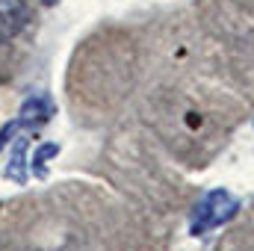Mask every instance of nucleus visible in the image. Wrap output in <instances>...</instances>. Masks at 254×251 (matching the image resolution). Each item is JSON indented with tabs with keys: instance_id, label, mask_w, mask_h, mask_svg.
Masks as SVG:
<instances>
[{
	"instance_id": "3",
	"label": "nucleus",
	"mask_w": 254,
	"mask_h": 251,
	"mask_svg": "<svg viewBox=\"0 0 254 251\" xmlns=\"http://www.w3.org/2000/svg\"><path fill=\"white\" fill-rule=\"evenodd\" d=\"M27 148H30V139L27 136H18L12 151H9V166H6V178L15 181V184H27Z\"/></svg>"
},
{
	"instance_id": "4",
	"label": "nucleus",
	"mask_w": 254,
	"mask_h": 251,
	"mask_svg": "<svg viewBox=\"0 0 254 251\" xmlns=\"http://www.w3.org/2000/svg\"><path fill=\"white\" fill-rule=\"evenodd\" d=\"M51 116H54V104H51L48 95H33V98H27L24 107H21V113H18V119L27 122V125H33V122H36V125H45Z\"/></svg>"
},
{
	"instance_id": "7",
	"label": "nucleus",
	"mask_w": 254,
	"mask_h": 251,
	"mask_svg": "<svg viewBox=\"0 0 254 251\" xmlns=\"http://www.w3.org/2000/svg\"><path fill=\"white\" fill-rule=\"evenodd\" d=\"M42 3H45V6H51V3H57V0H42Z\"/></svg>"
},
{
	"instance_id": "2",
	"label": "nucleus",
	"mask_w": 254,
	"mask_h": 251,
	"mask_svg": "<svg viewBox=\"0 0 254 251\" xmlns=\"http://www.w3.org/2000/svg\"><path fill=\"white\" fill-rule=\"evenodd\" d=\"M30 21V6L24 0H0V39H12Z\"/></svg>"
},
{
	"instance_id": "6",
	"label": "nucleus",
	"mask_w": 254,
	"mask_h": 251,
	"mask_svg": "<svg viewBox=\"0 0 254 251\" xmlns=\"http://www.w3.org/2000/svg\"><path fill=\"white\" fill-rule=\"evenodd\" d=\"M21 127H27V122H21V119H15V122L3 125V130H0V148H6V142H9V139H12Z\"/></svg>"
},
{
	"instance_id": "1",
	"label": "nucleus",
	"mask_w": 254,
	"mask_h": 251,
	"mask_svg": "<svg viewBox=\"0 0 254 251\" xmlns=\"http://www.w3.org/2000/svg\"><path fill=\"white\" fill-rule=\"evenodd\" d=\"M237 210H240V198L237 195H231L228 189H213L195 204L190 231L195 237H201V234H207L213 228H222L225 222H231L237 216Z\"/></svg>"
},
{
	"instance_id": "5",
	"label": "nucleus",
	"mask_w": 254,
	"mask_h": 251,
	"mask_svg": "<svg viewBox=\"0 0 254 251\" xmlns=\"http://www.w3.org/2000/svg\"><path fill=\"white\" fill-rule=\"evenodd\" d=\"M57 154H60V145H57V142H45V145H39L36 154H33V160H30L33 175H36V178H45V175H48V160L57 157Z\"/></svg>"
}]
</instances>
